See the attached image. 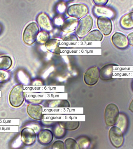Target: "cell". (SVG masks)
Listing matches in <instances>:
<instances>
[{"label": "cell", "mask_w": 133, "mask_h": 149, "mask_svg": "<svg viewBox=\"0 0 133 149\" xmlns=\"http://www.w3.org/2000/svg\"><path fill=\"white\" fill-rule=\"evenodd\" d=\"M78 144L80 149L86 148L89 145V140L86 137H83L78 140Z\"/></svg>", "instance_id": "obj_27"}, {"label": "cell", "mask_w": 133, "mask_h": 149, "mask_svg": "<svg viewBox=\"0 0 133 149\" xmlns=\"http://www.w3.org/2000/svg\"><path fill=\"white\" fill-rule=\"evenodd\" d=\"M37 23L43 31L49 32L52 30L51 21L48 15L44 13H41L37 16Z\"/></svg>", "instance_id": "obj_13"}, {"label": "cell", "mask_w": 133, "mask_h": 149, "mask_svg": "<svg viewBox=\"0 0 133 149\" xmlns=\"http://www.w3.org/2000/svg\"><path fill=\"white\" fill-rule=\"evenodd\" d=\"M39 29L37 24L32 23L26 28L23 34V41L26 44L31 45L34 44L37 39Z\"/></svg>", "instance_id": "obj_3"}, {"label": "cell", "mask_w": 133, "mask_h": 149, "mask_svg": "<svg viewBox=\"0 0 133 149\" xmlns=\"http://www.w3.org/2000/svg\"><path fill=\"white\" fill-rule=\"evenodd\" d=\"M65 148L67 149H79V146L76 140L71 138L66 139L64 142Z\"/></svg>", "instance_id": "obj_25"}, {"label": "cell", "mask_w": 133, "mask_h": 149, "mask_svg": "<svg viewBox=\"0 0 133 149\" xmlns=\"http://www.w3.org/2000/svg\"><path fill=\"white\" fill-rule=\"evenodd\" d=\"M88 13V9L87 6L80 3L70 6L67 11L69 16L77 19L81 18Z\"/></svg>", "instance_id": "obj_6"}, {"label": "cell", "mask_w": 133, "mask_h": 149, "mask_svg": "<svg viewBox=\"0 0 133 149\" xmlns=\"http://www.w3.org/2000/svg\"><path fill=\"white\" fill-rule=\"evenodd\" d=\"M111 40L113 44L118 48L123 49L128 47V42L127 37L121 33H115L112 36Z\"/></svg>", "instance_id": "obj_12"}, {"label": "cell", "mask_w": 133, "mask_h": 149, "mask_svg": "<svg viewBox=\"0 0 133 149\" xmlns=\"http://www.w3.org/2000/svg\"><path fill=\"white\" fill-rule=\"evenodd\" d=\"M132 89L133 90V84H132Z\"/></svg>", "instance_id": "obj_35"}, {"label": "cell", "mask_w": 133, "mask_h": 149, "mask_svg": "<svg viewBox=\"0 0 133 149\" xmlns=\"http://www.w3.org/2000/svg\"><path fill=\"white\" fill-rule=\"evenodd\" d=\"M93 12L96 17H106L110 19L114 18L116 15L114 9L104 6H95L93 8Z\"/></svg>", "instance_id": "obj_9"}, {"label": "cell", "mask_w": 133, "mask_h": 149, "mask_svg": "<svg viewBox=\"0 0 133 149\" xmlns=\"http://www.w3.org/2000/svg\"><path fill=\"white\" fill-rule=\"evenodd\" d=\"M12 61L9 57L6 56L0 57V70H6L11 67Z\"/></svg>", "instance_id": "obj_22"}, {"label": "cell", "mask_w": 133, "mask_h": 149, "mask_svg": "<svg viewBox=\"0 0 133 149\" xmlns=\"http://www.w3.org/2000/svg\"><path fill=\"white\" fill-rule=\"evenodd\" d=\"M8 74L4 70H0V84H3L8 80Z\"/></svg>", "instance_id": "obj_29"}, {"label": "cell", "mask_w": 133, "mask_h": 149, "mask_svg": "<svg viewBox=\"0 0 133 149\" xmlns=\"http://www.w3.org/2000/svg\"><path fill=\"white\" fill-rule=\"evenodd\" d=\"M60 42L58 40L52 39L48 40L46 43L45 46L50 52L56 54H59L60 52Z\"/></svg>", "instance_id": "obj_18"}, {"label": "cell", "mask_w": 133, "mask_h": 149, "mask_svg": "<svg viewBox=\"0 0 133 149\" xmlns=\"http://www.w3.org/2000/svg\"><path fill=\"white\" fill-rule=\"evenodd\" d=\"M64 1H66V2H69V1H72V0H64Z\"/></svg>", "instance_id": "obj_34"}, {"label": "cell", "mask_w": 133, "mask_h": 149, "mask_svg": "<svg viewBox=\"0 0 133 149\" xmlns=\"http://www.w3.org/2000/svg\"><path fill=\"white\" fill-rule=\"evenodd\" d=\"M108 136L112 145L116 148L123 145L124 143L123 132L116 126H113L109 129Z\"/></svg>", "instance_id": "obj_5"}, {"label": "cell", "mask_w": 133, "mask_h": 149, "mask_svg": "<svg viewBox=\"0 0 133 149\" xmlns=\"http://www.w3.org/2000/svg\"><path fill=\"white\" fill-rule=\"evenodd\" d=\"M128 43L133 46V32L130 33L127 36Z\"/></svg>", "instance_id": "obj_31"}, {"label": "cell", "mask_w": 133, "mask_h": 149, "mask_svg": "<svg viewBox=\"0 0 133 149\" xmlns=\"http://www.w3.org/2000/svg\"><path fill=\"white\" fill-rule=\"evenodd\" d=\"M27 113L31 118L36 120H41L44 118L43 108L40 105L36 103L29 104L27 107Z\"/></svg>", "instance_id": "obj_10"}, {"label": "cell", "mask_w": 133, "mask_h": 149, "mask_svg": "<svg viewBox=\"0 0 133 149\" xmlns=\"http://www.w3.org/2000/svg\"><path fill=\"white\" fill-rule=\"evenodd\" d=\"M78 24V20L72 18H67L63 22L61 29L64 32H71L75 30Z\"/></svg>", "instance_id": "obj_16"}, {"label": "cell", "mask_w": 133, "mask_h": 149, "mask_svg": "<svg viewBox=\"0 0 133 149\" xmlns=\"http://www.w3.org/2000/svg\"><path fill=\"white\" fill-rule=\"evenodd\" d=\"M52 149H65V144L62 141L58 140L55 141L52 144Z\"/></svg>", "instance_id": "obj_28"}, {"label": "cell", "mask_w": 133, "mask_h": 149, "mask_svg": "<svg viewBox=\"0 0 133 149\" xmlns=\"http://www.w3.org/2000/svg\"><path fill=\"white\" fill-rule=\"evenodd\" d=\"M53 138V133L48 129H43L38 133V141L42 145H49L52 142Z\"/></svg>", "instance_id": "obj_14"}, {"label": "cell", "mask_w": 133, "mask_h": 149, "mask_svg": "<svg viewBox=\"0 0 133 149\" xmlns=\"http://www.w3.org/2000/svg\"><path fill=\"white\" fill-rule=\"evenodd\" d=\"M93 25V20L91 16L88 15L79 21L76 31V34L80 38L83 37L91 30Z\"/></svg>", "instance_id": "obj_4"}, {"label": "cell", "mask_w": 133, "mask_h": 149, "mask_svg": "<svg viewBox=\"0 0 133 149\" xmlns=\"http://www.w3.org/2000/svg\"><path fill=\"white\" fill-rule=\"evenodd\" d=\"M64 40H78V38L74 35H70L66 37Z\"/></svg>", "instance_id": "obj_32"}, {"label": "cell", "mask_w": 133, "mask_h": 149, "mask_svg": "<svg viewBox=\"0 0 133 149\" xmlns=\"http://www.w3.org/2000/svg\"><path fill=\"white\" fill-rule=\"evenodd\" d=\"M25 99L23 85L15 86L10 91L9 95V103L12 107L18 108L22 106Z\"/></svg>", "instance_id": "obj_1"}, {"label": "cell", "mask_w": 133, "mask_h": 149, "mask_svg": "<svg viewBox=\"0 0 133 149\" xmlns=\"http://www.w3.org/2000/svg\"><path fill=\"white\" fill-rule=\"evenodd\" d=\"M66 130L61 127L59 125H56L54 127L53 134L55 138L57 139H60L64 137L66 134Z\"/></svg>", "instance_id": "obj_24"}, {"label": "cell", "mask_w": 133, "mask_h": 149, "mask_svg": "<svg viewBox=\"0 0 133 149\" xmlns=\"http://www.w3.org/2000/svg\"><path fill=\"white\" fill-rule=\"evenodd\" d=\"M116 65L114 64H109L105 65L100 69V78L104 81H108L113 79V66Z\"/></svg>", "instance_id": "obj_15"}, {"label": "cell", "mask_w": 133, "mask_h": 149, "mask_svg": "<svg viewBox=\"0 0 133 149\" xmlns=\"http://www.w3.org/2000/svg\"><path fill=\"white\" fill-rule=\"evenodd\" d=\"M129 109L133 113V99L132 100L129 107Z\"/></svg>", "instance_id": "obj_33"}, {"label": "cell", "mask_w": 133, "mask_h": 149, "mask_svg": "<svg viewBox=\"0 0 133 149\" xmlns=\"http://www.w3.org/2000/svg\"><path fill=\"white\" fill-rule=\"evenodd\" d=\"M116 126L120 128L123 132L127 130L128 127V119L125 114L120 113L116 123Z\"/></svg>", "instance_id": "obj_20"}, {"label": "cell", "mask_w": 133, "mask_h": 149, "mask_svg": "<svg viewBox=\"0 0 133 149\" xmlns=\"http://www.w3.org/2000/svg\"><path fill=\"white\" fill-rule=\"evenodd\" d=\"M21 139L24 145L30 146L36 142V134L32 128L25 127L22 129L21 132Z\"/></svg>", "instance_id": "obj_8"}, {"label": "cell", "mask_w": 133, "mask_h": 149, "mask_svg": "<svg viewBox=\"0 0 133 149\" xmlns=\"http://www.w3.org/2000/svg\"><path fill=\"white\" fill-rule=\"evenodd\" d=\"M100 78V72L99 68L95 66L90 68L85 72L84 80L86 85L93 86L95 85Z\"/></svg>", "instance_id": "obj_7"}, {"label": "cell", "mask_w": 133, "mask_h": 149, "mask_svg": "<svg viewBox=\"0 0 133 149\" xmlns=\"http://www.w3.org/2000/svg\"><path fill=\"white\" fill-rule=\"evenodd\" d=\"M1 31V27H0V31Z\"/></svg>", "instance_id": "obj_36"}, {"label": "cell", "mask_w": 133, "mask_h": 149, "mask_svg": "<svg viewBox=\"0 0 133 149\" xmlns=\"http://www.w3.org/2000/svg\"><path fill=\"white\" fill-rule=\"evenodd\" d=\"M50 36L47 31H40L38 33L37 37V40L40 44H44L49 40Z\"/></svg>", "instance_id": "obj_26"}, {"label": "cell", "mask_w": 133, "mask_h": 149, "mask_svg": "<svg viewBox=\"0 0 133 149\" xmlns=\"http://www.w3.org/2000/svg\"><path fill=\"white\" fill-rule=\"evenodd\" d=\"M120 24L123 29L126 30L133 29V12L123 16L120 19Z\"/></svg>", "instance_id": "obj_17"}, {"label": "cell", "mask_w": 133, "mask_h": 149, "mask_svg": "<svg viewBox=\"0 0 133 149\" xmlns=\"http://www.w3.org/2000/svg\"><path fill=\"white\" fill-rule=\"evenodd\" d=\"M93 1L97 6H104L107 4L108 0H93Z\"/></svg>", "instance_id": "obj_30"}, {"label": "cell", "mask_w": 133, "mask_h": 149, "mask_svg": "<svg viewBox=\"0 0 133 149\" xmlns=\"http://www.w3.org/2000/svg\"><path fill=\"white\" fill-rule=\"evenodd\" d=\"M59 125L66 130L72 131L78 129L80 125L78 121H64L58 122Z\"/></svg>", "instance_id": "obj_19"}, {"label": "cell", "mask_w": 133, "mask_h": 149, "mask_svg": "<svg viewBox=\"0 0 133 149\" xmlns=\"http://www.w3.org/2000/svg\"><path fill=\"white\" fill-rule=\"evenodd\" d=\"M50 107H69L70 103L66 100H52L49 104Z\"/></svg>", "instance_id": "obj_23"}, {"label": "cell", "mask_w": 133, "mask_h": 149, "mask_svg": "<svg viewBox=\"0 0 133 149\" xmlns=\"http://www.w3.org/2000/svg\"><path fill=\"white\" fill-rule=\"evenodd\" d=\"M97 24L99 30L105 36H108L111 32L113 26L110 19L104 17H98Z\"/></svg>", "instance_id": "obj_11"}, {"label": "cell", "mask_w": 133, "mask_h": 149, "mask_svg": "<svg viewBox=\"0 0 133 149\" xmlns=\"http://www.w3.org/2000/svg\"><path fill=\"white\" fill-rule=\"evenodd\" d=\"M103 38V35L99 30H94L84 37V41H101Z\"/></svg>", "instance_id": "obj_21"}, {"label": "cell", "mask_w": 133, "mask_h": 149, "mask_svg": "<svg viewBox=\"0 0 133 149\" xmlns=\"http://www.w3.org/2000/svg\"><path fill=\"white\" fill-rule=\"evenodd\" d=\"M120 111L117 106L115 104H109L105 109L104 119L106 124L108 126H113L116 124L118 117Z\"/></svg>", "instance_id": "obj_2"}]
</instances>
